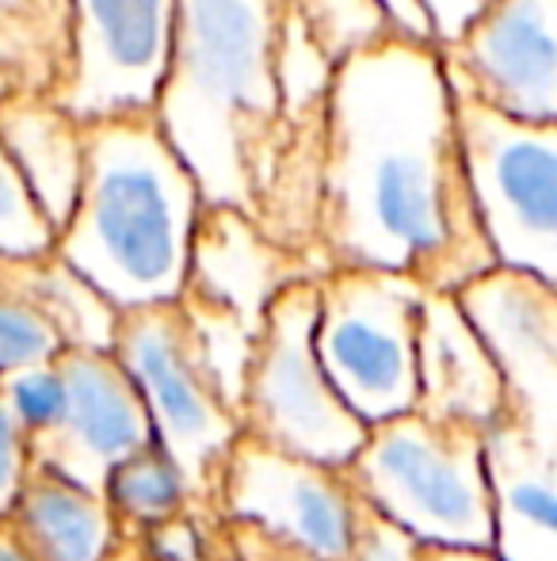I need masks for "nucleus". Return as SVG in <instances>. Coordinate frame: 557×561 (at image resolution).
Listing matches in <instances>:
<instances>
[{
    "label": "nucleus",
    "instance_id": "nucleus-12",
    "mask_svg": "<svg viewBox=\"0 0 557 561\" xmlns=\"http://www.w3.org/2000/svg\"><path fill=\"white\" fill-rule=\"evenodd\" d=\"M61 405L54 424L31 439L35 466L104 493L115 466L156 444L138 382L115 352H61Z\"/></svg>",
    "mask_w": 557,
    "mask_h": 561
},
{
    "label": "nucleus",
    "instance_id": "nucleus-16",
    "mask_svg": "<svg viewBox=\"0 0 557 561\" xmlns=\"http://www.w3.org/2000/svg\"><path fill=\"white\" fill-rule=\"evenodd\" d=\"M0 535L35 561H107L123 527L104 493L35 466L0 508Z\"/></svg>",
    "mask_w": 557,
    "mask_h": 561
},
{
    "label": "nucleus",
    "instance_id": "nucleus-27",
    "mask_svg": "<svg viewBox=\"0 0 557 561\" xmlns=\"http://www.w3.org/2000/svg\"><path fill=\"white\" fill-rule=\"evenodd\" d=\"M233 542H237V554L241 561H313L310 554H302V550L294 547H282L279 539H271V535L256 531V527L248 524H233Z\"/></svg>",
    "mask_w": 557,
    "mask_h": 561
},
{
    "label": "nucleus",
    "instance_id": "nucleus-17",
    "mask_svg": "<svg viewBox=\"0 0 557 561\" xmlns=\"http://www.w3.org/2000/svg\"><path fill=\"white\" fill-rule=\"evenodd\" d=\"M0 146L4 161L20 169L54 226L66 229L77 210L89 164V138L54 96L0 100Z\"/></svg>",
    "mask_w": 557,
    "mask_h": 561
},
{
    "label": "nucleus",
    "instance_id": "nucleus-11",
    "mask_svg": "<svg viewBox=\"0 0 557 561\" xmlns=\"http://www.w3.org/2000/svg\"><path fill=\"white\" fill-rule=\"evenodd\" d=\"M222 508L225 519L256 527L313 561H344L356 539L359 489L348 470L241 436L225 466Z\"/></svg>",
    "mask_w": 557,
    "mask_h": 561
},
{
    "label": "nucleus",
    "instance_id": "nucleus-24",
    "mask_svg": "<svg viewBox=\"0 0 557 561\" xmlns=\"http://www.w3.org/2000/svg\"><path fill=\"white\" fill-rule=\"evenodd\" d=\"M344 561H423V542L359 496L356 539Z\"/></svg>",
    "mask_w": 557,
    "mask_h": 561
},
{
    "label": "nucleus",
    "instance_id": "nucleus-10",
    "mask_svg": "<svg viewBox=\"0 0 557 561\" xmlns=\"http://www.w3.org/2000/svg\"><path fill=\"white\" fill-rule=\"evenodd\" d=\"M179 0H73V69L58 100L81 126L156 112Z\"/></svg>",
    "mask_w": 557,
    "mask_h": 561
},
{
    "label": "nucleus",
    "instance_id": "nucleus-25",
    "mask_svg": "<svg viewBox=\"0 0 557 561\" xmlns=\"http://www.w3.org/2000/svg\"><path fill=\"white\" fill-rule=\"evenodd\" d=\"M141 547H146L149 561H207V535H202L195 512L149 527L141 535Z\"/></svg>",
    "mask_w": 557,
    "mask_h": 561
},
{
    "label": "nucleus",
    "instance_id": "nucleus-13",
    "mask_svg": "<svg viewBox=\"0 0 557 561\" xmlns=\"http://www.w3.org/2000/svg\"><path fill=\"white\" fill-rule=\"evenodd\" d=\"M439 54L459 100L520 123H557V0H492Z\"/></svg>",
    "mask_w": 557,
    "mask_h": 561
},
{
    "label": "nucleus",
    "instance_id": "nucleus-15",
    "mask_svg": "<svg viewBox=\"0 0 557 561\" xmlns=\"http://www.w3.org/2000/svg\"><path fill=\"white\" fill-rule=\"evenodd\" d=\"M508 401L504 367L481 329L469 321L459 295H436L423 302L420 321V401L417 413L446 424H469L489 432Z\"/></svg>",
    "mask_w": 557,
    "mask_h": 561
},
{
    "label": "nucleus",
    "instance_id": "nucleus-28",
    "mask_svg": "<svg viewBox=\"0 0 557 561\" xmlns=\"http://www.w3.org/2000/svg\"><path fill=\"white\" fill-rule=\"evenodd\" d=\"M207 535V561H241L237 542H233V527L222 512H195Z\"/></svg>",
    "mask_w": 557,
    "mask_h": 561
},
{
    "label": "nucleus",
    "instance_id": "nucleus-18",
    "mask_svg": "<svg viewBox=\"0 0 557 561\" xmlns=\"http://www.w3.org/2000/svg\"><path fill=\"white\" fill-rule=\"evenodd\" d=\"M0 290L43 310L66 340V352H115L123 310L61 256L0 260Z\"/></svg>",
    "mask_w": 557,
    "mask_h": 561
},
{
    "label": "nucleus",
    "instance_id": "nucleus-9",
    "mask_svg": "<svg viewBox=\"0 0 557 561\" xmlns=\"http://www.w3.org/2000/svg\"><path fill=\"white\" fill-rule=\"evenodd\" d=\"M459 126L497 264L557 290V123H520L459 100Z\"/></svg>",
    "mask_w": 557,
    "mask_h": 561
},
{
    "label": "nucleus",
    "instance_id": "nucleus-23",
    "mask_svg": "<svg viewBox=\"0 0 557 561\" xmlns=\"http://www.w3.org/2000/svg\"><path fill=\"white\" fill-rule=\"evenodd\" d=\"M61 352H66V340L50 325V318L35 310L27 298L0 290V378L50 367Z\"/></svg>",
    "mask_w": 557,
    "mask_h": 561
},
{
    "label": "nucleus",
    "instance_id": "nucleus-26",
    "mask_svg": "<svg viewBox=\"0 0 557 561\" xmlns=\"http://www.w3.org/2000/svg\"><path fill=\"white\" fill-rule=\"evenodd\" d=\"M492 0H420V8L431 20V35H436V46H451L466 35L477 23V15L489 8Z\"/></svg>",
    "mask_w": 557,
    "mask_h": 561
},
{
    "label": "nucleus",
    "instance_id": "nucleus-19",
    "mask_svg": "<svg viewBox=\"0 0 557 561\" xmlns=\"http://www.w3.org/2000/svg\"><path fill=\"white\" fill-rule=\"evenodd\" d=\"M73 69V0H0V100L58 96Z\"/></svg>",
    "mask_w": 557,
    "mask_h": 561
},
{
    "label": "nucleus",
    "instance_id": "nucleus-21",
    "mask_svg": "<svg viewBox=\"0 0 557 561\" xmlns=\"http://www.w3.org/2000/svg\"><path fill=\"white\" fill-rule=\"evenodd\" d=\"M104 496L119 519L123 535H146L149 527L169 524V519L187 516L195 508L187 478L161 444H149L123 466H115Z\"/></svg>",
    "mask_w": 557,
    "mask_h": 561
},
{
    "label": "nucleus",
    "instance_id": "nucleus-33",
    "mask_svg": "<svg viewBox=\"0 0 557 561\" xmlns=\"http://www.w3.org/2000/svg\"><path fill=\"white\" fill-rule=\"evenodd\" d=\"M146 561H149V558H146Z\"/></svg>",
    "mask_w": 557,
    "mask_h": 561
},
{
    "label": "nucleus",
    "instance_id": "nucleus-2",
    "mask_svg": "<svg viewBox=\"0 0 557 561\" xmlns=\"http://www.w3.org/2000/svg\"><path fill=\"white\" fill-rule=\"evenodd\" d=\"M290 0H179L156 118L207 207L260 218L282 126V35Z\"/></svg>",
    "mask_w": 557,
    "mask_h": 561
},
{
    "label": "nucleus",
    "instance_id": "nucleus-32",
    "mask_svg": "<svg viewBox=\"0 0 557 561\" xmlns=\"http://www.w3.org/2000/svg\"><path fill=\"white\" fill-rule=\"evenodd\" d=\"M0 561H35V558L23 554V550L15 547V542L8 539V535H0Z\"/></svg>",
    "mask_w": 557,
    "mask_h": 561
},
{
    "label": "nucleus",
    "instance_id": "nucleus-6",
    "mask_svg": "<svg viewBox=\"0 0 557 561\" xmlns=\"http://www.w3.org/2000/svg\"><path fill=\"white\" fill-rule=\"evenodd\" d=\"M115 355L138 382L153 416L156 444L169 450L192 489V512H222L225 466L245 436L230 390L218 378L210 352L184 302L127 310Z\"/></svg>",
    "mask_w": 557,
    "mask_h": 561
},
{
    "label": "nucleus",
    "instance_id": "nucleus-14",
    "mask_svg": "<svg viewBox=\"0 0 557 561\" xmlns=\"http://www.w3.org/2000/svg\"><path fill=\"white\" fill-rule=\"evenodd\" d=\"M310 279H325V272L313 260L271 241L245 210H202L184 298L230 313L245 321L253 333H260L282 290Z\"/></svg>",
    "mask_w": 557,
    "mask_h": 561
},
{
    "label": "nucleus",
    "instance_id": "nucleus-29",
    "mask_svg": "<svg viewBox=\"0 0 557 561\" xmlns=\"http://www.w3.org/2000/svg\"><path fill=\"white\" fill-rule=\"evenodd\" d=\"M386 4H390V12L397 15V23L405 27V35L420 38V43H436V35H431V20L420 8V0H386Z\"/></svg>",
    "mask_w": 557,
    "mask_h": 561
},
{
    "label": "nucleus",
    "instance_id": "nucleus-3",
    "mask_svg": "<svg viewBox=\"0 0 557 561\" xmlns=\"http://www.w3.org/2000/svg\"><path fill=\"white\" fill-rule=\"evenodd\" d=\"M89 164L58 256L123 313L179 302L192 275L202 187L156 112L84 126Z\"/></svg>",
    "mask_w": 557,
    "mask_h": 561
},
{
    "label": "nucleus",
    "instance_id": "nucleus-30",
    "mask_svg": "<svg viewBox=\"0 0 557 561\" xmlns=\"http://www.w3.org/2000/svg\"><path fill=\"white\" fill-rule=\"evenodd\" d=\"M423 561H504L497 550H459V547H423Z\"/></svg>",
    "mask_w": 557,
    "mask_h": 561
},
{
    "label": "nucleus",
    "instance_id": "nucleus-22",
    "mask_svg": "<svg viewBox=\"0 0 557 561\" xmlns=\"http://www.w3.org/2000/svg\"><path fill=\"white\" fill-rule=\"evenodd\" d=\"M61 229L35 199L12 161L0 164V260L58 256Z\"/></svg>",
    "mask_w": 557,
    "mask_h": 561
},
{
    "label": "nucleus",
    "instance_id": "nucleus-7",
    "mask_svg": "<svg viewBox=\"0 0 557 561\" xmlns=\"http://www.w3.org/2000/svg\"><path fill=\"white\" fill-rule=\"evenodd\" d=\"M321 279L294 283L268 310L245 375V436L348 470L363 450L367 428L328 378L317 352Z\"/></svg>",
    "mask_w": 557,
    "mask_h": 561
},
{
    "label": "nucleus",
    "instance_id": "nucleus-4",
    "mask_svg": "<svg viewBox=\"0 0 557 561\" xmlns=\"http://www.w3.org/2000/svg\"><path fill=\"white\" fill-rule=\"evenodd\" d=\"M504 367L508 401L489 428L497 554L557 561V290L497 267L459 295Z\"/></svg>",
    "mask_w": 557,
    "mask_h": 561
},
{
    "label": "nucleus",
    "instance_id": "nucleus-5",
    "mask_svg": "<svg viewBox=\"0 0 557 561\" xmlns=\"http://www.w3.org/2000/svg\"><path fill=\"white\" fill-rule=\"evenodd\" d=\"M348 478L367 504L423 547L497 550L489 432L431 421L413 409L374 424Z\"/></svg>",
    "mask_w": 557,
    "mask_h": 561
},
{
    "label": "nucleus",
    "instance_id": "nucleus-8",
    "mask_svg": "<svg viewBox=\"0 0 557 561\" xmlns=\"http://www.w3.org/2000/svg\"><path fill=\"white\" fill-rule=\"evenodd\" d=\"M428 295L409 275L371 267H336L321 279V363L367 428L417 409Z\"/></svg>",
    "mask_w": 557,
    "mask_h": 561
},
{
    "label": "nucleus",
    "instance_id": "nucleus-31",
    "mask_svg": "<svg viewBox=\"0 0 557 561\" xmlns=\"http://www.w3.org/2000/svg\"><path fill=\"white\" fill-rule=\"evenodd\" d=\"M107 561H146V547H141V535H123L119 547L112 550Z\"/></svg>",
    "mask_w": 557,
    "mask_h": 561
},
{
    "label": "nucleus",
    "instance_id": "nucleus-20",
    "mask_svg": "<svg viewBox=\"0 0 557 561\" xmlns=\"http://www.w3.org/2000/svg\"><path fill=\"white\" fill-rule=\"evenodd\" d=\"M290 27L336 73L359 54L405 35L386 0H290Z\"/></svg>",
    "mask_w": 557,
    "mask_h": 561
},
{
    "label": "nucleus",
    "instance_id": "nucleus-1",
    "mask_svg": "<svg viewBox=\"0 0 557 561\" xmlns=\"http://www.w3.org/2000/svg\"><path fill=\"white\" fill-rule=\"evenodd\" d=\"M321 252L462 295L497 272L462 149L459 100L436 43H394L336 73L325 130Z\"/></svg>",
    "mask_w": 557,
    "mask_h": 561
}]
</instances>
